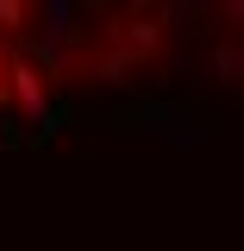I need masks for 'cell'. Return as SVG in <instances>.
Segmentation results:
<instances>
[{
    "mask_svg": "<svg viewBox=\"0 0 244 251\" xmlns=\"http://www.w3.org/2000/svg\"><path fill=\"white\" fill-rule=\"evenodd\" d=\"M13 88H19V100H25L31 113H44V94H38V75L31 69H13Z\"/></svg>",
    "mask_w": 244,
    "mask_h": 251,
    "instance_id": "obj_1",
    "label": "cell"
}]
</instances>
